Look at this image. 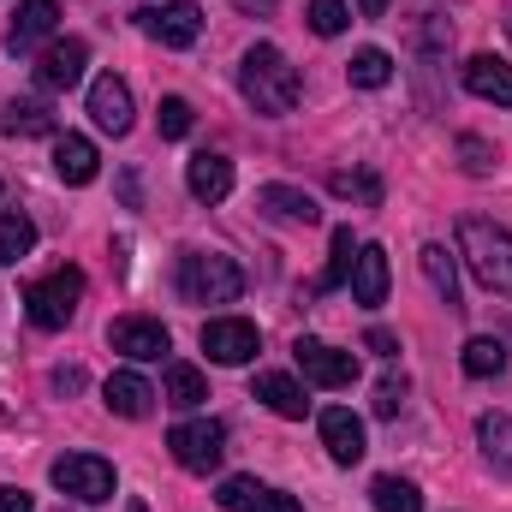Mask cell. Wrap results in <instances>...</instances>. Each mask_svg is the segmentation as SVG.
Instances as JSON below:
<instances>
[{
	"mask_svg": "<svg viewBox=\"0 0 512 512\" xmlns=\"http://www.w3.org/2000/svg\"><path fill=\"white\" fill-rule=\"evenodd\" d=\"M298 66L274 48V42H256L251 54L239 60V96L251 102L256 114H268V120H280V114H292L298 108Z\"/></svg>",
	"mask_w": 512,
	"mask_h": 512,
	"instance_id": "cell-1",
	"label": "cell"
},
{
	"mask_svg": "<svg viewBox=\"0 0 512 512\" xmlns=\"http://www.w3.org/2000/svg\"><path fill=\"white\" fill-rule=\"evenodd\" d=\"M459 256L471 262V274L489 286V292H507L512 298V233L483 221V215H465L459 221Z\"/></svg>",
	"mask_w": 512,
	"mask_h": 512,
	"instance_id": "cell-2",
	"label": "cell"
},
{
	"mask_svg": "<svg viewBox=\"0 0 512 512\" xmlns=\"http://www.w3.org/2000/svg\"><path fill=\"white\" fill-rule=\"evenodd\" d=\"M179 292H185V304H233L245 292V268L221 251H185L179 256Z\"/></svg>",
	"mask_w": 512,
	"mask_h": 512,
	"instance_id": "cell-3",
	"label": "cell"
},
{
	"mask_svg": "<svg viewBox=\"0 0 512 512\" xmlns=\"http://www.w3.org/2000/svg\"><path fill=\"white\" fill-rule=\"evenodd\" d=\"M78 298H84V274H78V268H54L48 280H36V286L24 292V316H30L42 334H54V328H66V322L78 316Z\"/></svg>",
	"mask_w": 512,
	"mask_h": 512,
	"instance_id": "cell-4",
	"label": "cell"
},
{
	"mask_svg": "<svg viewBox=\"0 0 512 512\" xmlns=\"http://www.w3.org/2000/svg\"><path fill=\"white\" fill-rule=\"evenodd\" d=\"M54 489L60 495H72V501H84V507H102V501H114V465L108 459H96V453H66V459H54Z\"/></svg>",
	"mask_w": 512,
	"mask_h": 512,
	"instance_id": "cell-5",
	"label": "cell"
},
{
	"mask_svg": "<svg viewBox=\"0 0 512 512\" xmlns=\"http://www.w3.org/2000/svg\"><path fill=\"white\" fill-rule=\"evenodd\" d=\"M167 447H173V459H179L185 471L209 477V471L221 465V453H227V429H221L215 417H191V423H173V429H167Z\"/></svg>",
	"mask_w": 512,
	"mask_h": 512,
	"instance_id": "cell-6",
	"label": "cell"
},
{
	"mask_svg": "<svg viewBox=\"0 0 512 512\" xmlns=\"http://www.w3.org/2000/svg\"><path fill=\"white\" fill-rule=\"evenodd\" d=\"M292 358H298V370H304V382L310 387H352L358 382V352H340V346H328V340H310V334H298L292 340Z\"/></svg>",
	"mask_w": 512,
	"mask_h": 512,
	"instance_id": "cell-7",
	"label": "cell"
},
{
	"mask_svg": "<svg viewBox=\"0 0 512 512\" xmlns=\"http://www.w3.org/2000/svg\"><path fill=\"white\" fill-rule=\"evenodd\" d=\"M137 30H143L149 42H161V48H191V42L203 36V12H197L191 0L143 6V12H137Z\"/></svg>",
	"mask_w": 512,
	"mask_h": 512,
	"instance_id": "cell-8",
	"label": "cell"
},
{
	"mask_svg": "<svg viewBox=\"0 0 512 512\" xmlns=\"http://www.w3.org/2000/svg\"><path fill=\"white\" fill-rule=\"evenodd\" d=\"M203 352H209V364L239 370V364H251L256 352H262V334L245 316H215V322H203Z\"/></svg>",
	"mask_w": 512,
	"mask_h": 512,
	"instance_id": "cell-9",
	"label": "cell"
},
{
	"mask_svg": "<svg viewBox=\"0 0 512 512\" xmlns=\"http://www.w3.org/2000/svg\"><path fill=\"white\" fill-rule=\"evenodd\" d=\"M108 346H114L120 358H131V364H161V358L173 352L167 328L149 322V316H120V322L108 328Z\"/></svg>",
	"mask_w": 512,
	"mask_h": 512,
	"instance_id": "cell-10",
	"label": "cell"
},
{
	"mask_svg": "<svg viewBox=\"0 0 512 512\" xmlns=\"http://www.w3.org/2000/svg\"><path fill=\"white\" fill-rule=\"evenodd\" d=\"M90 120L108 131V137H126L131 120H137V108H131V84H126V78L102 72V78L90 84Z\"/></svg>",
	"mask_w": 512,
	"mask_h": 512,
	"instance_id": "cell-11",
	"label": "cell"
},
{
	"mask_svg": "<svg viewBox=\"0 0 512 512\" xmlns=\"http://www.w3.org/2000/svg\"><path fill=\"white\" fill-rule=\"evenodd\" d=\"M84 66H90V48H84L78 36L48 42L42 60H36V84H42V90H72V84L84 78Z\"/></svg>",
	"mask_w": 512,
	"mask_h": 512,
	"instance_id": "cell-12",
	"label": "cell"
},
{
	"mask_svg": "<svg viewBox=\"0 0 512 512\" xmlns=\"http://www.w3.org/2000/svg\"><path fill=\"white\" fill-rule=\"evenodd\" d=\"M256 209H262L268 221H286V227H316V221H322L316 197L298 191V185H262V191H256Z\"/></svg>",
	"mask_w": 512,
	"mask_h": 512,
	"instance_id": "cell-13",
	"label": "cell"
},
{
	"mask_svg": "<svg viewBox=\"0 0 512 512\" xmlns=\"http://www.w3.org/2000/svg\"><path fill=\"white\" fill-rule=\"evenodd\" d=\"M316 429H322V447H328L334 465H358V459H364V423H358L346 405H328Z\"/></svg>",
	"mask_w": 512,
	"mask_h": 512,
	"instance_id": "cell-14",
	"label": "cell"
},
{
	"mask_svg": "<svg viewBox=\"0 0 512 512\" xmlns=\"http://www.w3.org/2000/svg\"><path fill=\"white\" fill-rule=\"evenodd\" d=\"M54 24H60V6L54 0H24L12 12V30H6V54H30L36 42L54 36Z\"/></svg>",
	"mask_w": 512,
	"mask_h": 512,
	"instance_id": "cell-15",
	"label": "cell"
},
{
	"mask_svg": "<svg viewBox=\"0 0 512 512\" xmlns=\"http://www.w3.org/2000/svg\"><path fill=\"white\" fill-rule=\"evenodd\" d=\"M465 90H471L477 102L512 108V66L495 60V54H471V60H465Z\"/></svg>",
	"mask_w": 512,
	"mask_h": 512,
	"instance_id": "cell-16",
	"label": "cell"
},
{
	"mask_svg": "<svg viewBox=\"0 0 512 512\" xmlns=\"http://www.w3.org/2000/svg\"><path fill=\"white\" fill-rule=\"evenodd\" d=\"M96 167H102V155H96V143H90V137H78V131L54 137V173H60L66 185H90V179H96Z\"/></svg>",
	"mask_w": 512,
	"mask_h": 512,
	"instance_id": "cell-17",
	"label": "cell"
},
{
	"mask_svg": "<svg viewBox=\"0 0 512 512\" xmlns=\"http://www.w3.org/2000/svg\"><path fill=\"white\" fill-rule=\"evenodd\" d=\"M185 185H191V197L197 203H221L227 191H233V161L227 155H191V167H185Z\"/></svg>",
	"mask_w": 512,
	"mask_h": 512,
	"instance_id": "cell-18",
	"label": "cell"
},
{
	"mask_svg": "<svg viewBox=\"0 0 512 512\" xmlns=\"http://www.w3.org/2000/svg\"><path fill=\"white\" fill-rule=\"evenodd\" d=\"M352 298L364 310L387 304V251L382 245H358V262H352Z\"/></svg>",
	"mask_w": 512,
	"mask_h": 512,
	"instance_id": "cell-19",
	"label": "cell"
},
{
	"mask_svg": "<svg viewBox=\"0 0 512 512\" xmlns=\"http://www.w3.org/2000/svg\"><path fill=\"white\" fill-rule=\"evenodd\" d=\"M102 399H108V411H114V417H149L155 387L143 382L137 370H114V376L102 382Z\"/></svg>",
	"mask_w": 512,
	"mask_h": 512,
	"instance_id": "cell-20",
	"label": "cell"
},
{
	"mask_svg": "<svg viewBox=\"0 0 512 512\" xmlns=\"http://www.w3.org/2000/svg\"><path fill=\"white\" fill-rule=\"evenodd\" d=\"M251 393L262 399V405H268V411H274V417H292V423H298V417L310 411V399H304V387L292 382V376H280V370H262Z\"/></svg>",
	"mask_w": 512,
	"mask_h": 512,
	"instance_id": "cell-21",
	"label": "cell"
},
{
	"mask_svg": "<svg viewBox=\"0 0 512 512\" xmlns=\"http://www.w3.org/2000/svg\"><path fill=\"white\" fill-rule=\"evenodd\" d=\"M477 447L495 471H512V417L507 411H483L477 417Z\"/></svg>",
	"mask_w": 512,
	"mask_h": 512,
	"instance_id": "cell-22",
	"label": "cell"
},
{
	"mask_svg": "<svg viewBox=\"0 0 512 512\" xmlns=\"http://www.w3.org/2000/svg\"><path fill=\"white\" fill-rule=\"evenodd\" d=\"M423 280L435 286V298L447 304V310H459V268H453V256H447V245H423Z\"/></svg>",
	"mask_w": 512,
	"mask_h": 512,
	"instance_id": "cell-23",
	"label": "cell"
},
{
	"mask_svg": "<svg viewBox=\"0 0 512 512\" xmlns=\"http://www.w3.org/2000/svg\"><path fill=\"white\" fill-rule=\"evenodd\" d=\"M30 251H36V221H30L24 209H12V215H0V262L12 268V262H24Z\"/></svg>",
	"mask_w": 512,
	"mask_h": 512,
	"instance_id": "cell-24",
	"label": "cell"
},
{
	"mask_svg": "<svg viewBox=\"0 0 512 512\" xmlns=\"http://www.w3.org/2000/svg\"><path fill=\"white\" fill-rule=\"evenodd\" d=\"M370 501H376V512H423V489L411 477H376Z\"/></svg>",
	"mask_w": 512,
	"mask_h": 512,
	"instance_id": "cell-25",
	"label": "cell"
},
{
	"mask_svg": "<svg viewBox=\"0 0 512 512\" xmlns=\"http://www.w3.org/2000/svg\"><path fill=\"white\" fill-rule=\"evenodd\" d=\"M0 126L12 137H54V114H48V102H6Z\"/></svg>",
	"mask_w": 512,
	"mask_h": 512,
	"instance_id": "cell-26",
	"label": "cell"
},
{
	"mask_svg": "<svg viewBox=\"0 0 512 512\" xmlns=\"http://www.w3.org/2000/svg\"><path fill=\"white\" fill-rule=\"evenodd\" d=\"M167 405H179V411H191V405H203L209 399V382H203V370L197 364H167Z\"/></svg>",
	"mask_w": 512,
	"mask_h": 512,
	"instance_id": "cell-27",
	"label": "cell"
},
{
	"mask_svg": "<svg viewBox=\"0 0 512 512\" xmlns=\"http://www.w3.org/2000/svg\"><path fill=\"white\" fill-rule=\"evenodd\" d=\"M459 364H465V376H477V382H483V376H501V370H507V346H501L495 334H477V340H465V358H459Z\"/></svg>",
	"mask_w": 512,
	"mask_h": 512,
	"instance_id": "cell-28",
	"label": "cell"
},
{
	"mask_svg": "<svg viewBox=\"0 0 512 512\" xmlns=\"http://www.w3.org/2000/svg\"><path fill=\"white\" fill-rule=\"evenodd\" d=\"M352 262H358V245H352V227H334V251H328V268L316 280V292H334L352 280Z\"/></svg>",
	"mask_w": 512,
	"mask_h": 512,
	"instance_id": "cell-29",
	"label": "cell"
},
{
	"mask_svg": "<svg viewBox=\"0 0 512 512\" xmlns=\"http://www.w3.org/2000/svg\"><path fill=\"white\" fill-rule=\"evenodd\" d=\"M346 72H352L358 90H382V84H393V54L387 48H358Z\"/></svg>",
	"mask_w": 512,
	"mask_h": 512,
	"instance_id": "cell-30",
	"label": "cell"
},
{
	"mask_svg": "<svg viewBox=\"0 0 512 512\" xmlns=\"http://www.w3.org/2000/svg\"><path fill=\"white\" fill-rule=\"evenodd\" d=\"M304 18H310V30H316V36H340V30L352 24V6H346V0H310V12H304Z\"/></svg>",
	"mask_w": 512,
	"mask_h": 512,
	"instance_id": "cell-31",
	"label": "cell"
},
{
	"mask_svg": "<svg viewBox=\"0 0 512 512\" xmlns=\"http://www.w3.org/2000/svg\"><path fill=\"white\" fill-rule=\"evenodd\" d=\"M262 495H268V489H262V483H251V477H227L215 501H221V512H256V501H262Z\"/></svg>",
	"mask_w": 512,
	"mask_h": 512,
	"instance_id": "cell-32",
	"label": "cell"
},
{
	"mask_svg": "<svg viewBox=\"0 0 512 512\" xmlns=\"http://www.w3.org/2000/svg\"><path fill=\"white\" fill-rule=\"evenodd\" d=\"M334 191H340V197H358L364 209L382 203V179H376V173H334Z\"/></svg>",
	"mask_w": 512,
	"mask_h": 512,
	"instance_id": "cell-33",
	"label": "cell"
},
{
	"mask_svg": "<svg viewBox=\"0 0 512 512\" xmlns=\"http://www.w3.org/2000/svg\"><path fill=\"white\" fill-rule=\"evenodd\" d=\"M191 120H197V114H191V102H185V96H161V114H155L161 137H185Z\"/></svg>",
	"mask_w": 512,
	"mask_h": 512,
	"instance_id": "cell-34",
	"label": "cell"
},
{
	"mask_svg": "<svg viewBox=\"0 0 512 512\" xmlns=\"http://www.w3.org/2000/svg\"><path fill=\"white\" fill-rule=\"evenodd\" d=\"M399 405H405V382L387 376V382L376 387V417H399Z\"/></svg>",
	"mask_w": 512,
	"mask_h": 512,
	"instance_id": "cell-35",
	"label": "cell"
},
{
	"mask_svg": "<svg viewBox=\"0 0 512 512\" xmlns=\"http://www.w3.org/2000/svg\"><path fill=\"white\" fill-rule=\"evenodd\" d=\"M459 155H465V173H489V143L483 137H459Z\"/></svg>",
	"mask_w": 512,
	"mask_h": 512,
	"instance_id": "cell-36",
	"label": "cell"
},
{
	"mask_svg": "<svg viewBox=\"0 0 512 512\" xmlns=\"http://www.w3.org/2000/svg\"><path fill=\"white\" fill-rule=\"evenodd\" d=\"M364 346H370L376 358H399V340H393L387 328H370V334H364Z\"/></svg>",
	"mask_w": 512,
	"mask_h": 512,
	"instance_id": "cell-37",
	"label": "cell"
},
{
	"mask_svg": "<svg viewBox=\"0 0 512 512\" xmlns=\"http://www.w3.org/2000/svg\"><path fill=\"white\" fill-rule=\"evenodd\" d=\"M78 387H84V370H78V364L54 370V393H78Z\"/></svg>",
	"mask_w": 512,
	"mask_h": 512,
	"instance_id": "cell-38",
	"label": "cell"
},
{
	"mask_svg": "<svg viewBox=\"0 0 512 512\" xmlns=\"http://www.w3.org/2000/svg\"><path fill=\"white\" fill-rule=\"evenodd\" d=\"M0 512H36V501L24 489H0Z\"/></svg>",
	"mask_w": 512,
	"mask_h": 512,
	"instance_id": "cell-39",
	"label": "cell"
},
{
	"mask_svg": "<svg viewBox=\"0 0 512 512\" xmlns=\"http://www.w3.org/2000/svg\"><path fill=\"white\" fill-rule=\"evenodd\" d=\"M256 512H304V507H298L292 495H274V489H268V495L256 501Z\"/></svg>",
	"mask_w": 512,
	"mask_h": 512,
	"instance_id": "cell-40",
	"label": "cell"
},
{
	"mask_svg": "<svg viewBox=\"0 0 512 512\" xmlns=\"http://www.w3.org/2000/svg\"><path fill=\"white\" fill-rule=\"evenodd\" d=\"M387 6H393V0H358V12H364V18H382Z\"/></svg>",
	"mask_w": 512,
	"mask_h": 512,
	"instance_id": "cell-41",
	"label": "cell"
},
{
	"mask_svg": "<svg viewBox=\"0 0 512 512\" xmlns=\"http://www.w3.org/2000/svg\"><path fill=\"white\" fill-rule=\"evenodd\" d=\"M274 0H239V12H268Z\"/></svg>",
	"mask_w": 512,
	"mask_h": 512,
	"instance_id": "cell-42",
	"label": "cell"
},
{
	"mask_svg": "<svg viewBox=\"0 0 512 512\" xmlns=\"http://www.w3.org/2000/svg\"><path fill=\"white\" fill-rule=\"evenodd\" d=\"M126 512H149V507H143V501H131V507H126Z\"/></svg>",
	"mask_w": 512,
	"mask_h": 512,
	"instance_id": "cell-43",
	"label": "cell"
}]
</instances>
